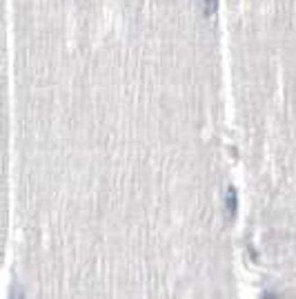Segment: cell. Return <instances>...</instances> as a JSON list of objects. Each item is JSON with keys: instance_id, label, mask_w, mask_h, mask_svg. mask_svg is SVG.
Masks as SVG:
<instances>
[{"instance_id": "cell-1", "label": "cell", "mask_w": 296, "mask_h": 299, "mask_svg": "<svg viewBox=\"0 0 296 299\" xmlns=\"http://www.w3.org/2000/svg\"><path fill=\"white\" fill-rule=\"evenodd\" d=\"M225 210H227V217L234 219L236 210H239V196H236V188H227V196H225Z\"/></svg>"}, {"instance_id": "cell-4", "label": "cell", "mask_w": 296, "mask_h": 299, "mask_svg": "<svg viewBox=\"0 0 296 299\" xmlns=\"http://www.w3.org/2000/svg\"><path fill=\"white\" fill-rule=\"evenodd\" d=\"M263 299H276V295H272V292H267V295L263 297Z\"/></svg>"}, {"instance_id": "cell-3", "label": "cell", "mask_w": 296, "mask_h": 299, "mask_svg": "<svg viewBox=\"0 0 296 299\" xmlns=\"http://www.w3.org/2000/svg\"><path fill=\"white\" fill-rule=\"evenodd\" d=\"M9 299H27V297H25V290L20 288V286H14V288H11Z\"/></svg>"}, {"instance_id": "cell-2", "label": "cell", "mask_w": 296, "mask_h": 299, "mask_svg": "<svg viewBox=\"0 0 296 299\" xmlns=\"http://www.w3.org/2000/svg\"><path fill=\"white\" fill-rule=\"evenodd\" d=\"M216 5H218V0H203V14L212 16L216 11Z\"/></svg>"}]
</instances>
